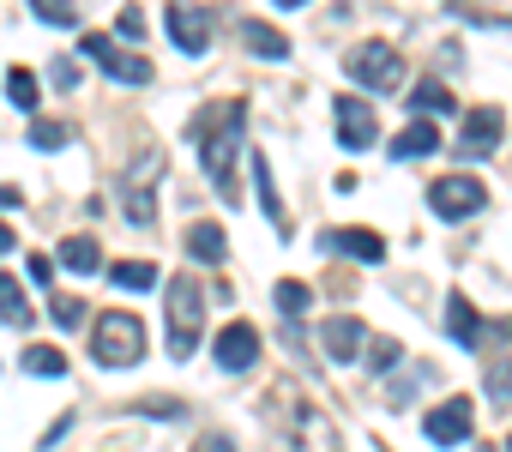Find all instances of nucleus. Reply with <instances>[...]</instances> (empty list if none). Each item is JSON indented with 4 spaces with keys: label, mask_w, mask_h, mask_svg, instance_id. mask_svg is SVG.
<instances>
[{
    "label": "nucleus",
    "mask_w": 512,
    "mask_h": 452,
    "mask_svg": "<svg viewBox=\"0 0 512 452\" xmlns=\"http://www.w3.org/2000/svg\"><path fill=\"white\" fill-rule=\"evenodd\" d=\"M115 31H121L127 43H139V37H145V13H139V7H121V19H115Z\"/></svg>",
    "instance_id": "nucleus-33"
},
{
    "label": "nucleus",
    "mask_w": 512,
    "mask_h": 452,
    "mask_svg": "<svg viewBox=\"0 0 512 452\" xmlns=\"http://www.w3.org/2000/svg\"><path fill=\"white\" fill-rule=\"evenodd\" d=\"M404 103H410L416 115H422V109H428V115H446V109H452V91H446V85H434V79H422Z\"/></svg>",
    "instance_id": "nucleus-24"
},
{
    "label": "nucleus",
    "mask_w": 512,
    "mask_h": 452,
    "mask_svg": "<svg viewBox=\"0 0 512 452\" xmlns=\"http://www.w3.org/2000/svg\"><path fill=\"white\" fill-rule=\"evenodd\" d=\"M320 254H344V260H356V266H380V260H386V242H380L374 230H326V236H320Z\"/></svg>",
    "instance_id": "nucleus-14"
},
{
    "label": "nucleus",
    "mask_w": 512,
    "mask_h": 452,
    "mask_svg": "<svg viewBox=\"0 0 512 452\" xmlns=\"http://www.w3.org/2000/svg\"><path fill=\"white\" fill-rule=\"evenodd\" d=\"M0 320H13V326H25V320H31L25 290H19V278H7V272H0Z\"/></svg>",
    "instance_id": "nucleus-25"
},
{
    "label": "nucleus",
    "mask_w": 512,
    "mask_h": 452,
    "mask_svg": "<svg viewBox=\"0 0 512 452\" xmlns=\"http://www.w3.org/2000/svg\"><path fill=\"white\" fill-rule=\"evenodd\" d=\"M446 326H452V344H464V350H470V344H482V332H488V326H482V314H476L464 296H452V302H446Z\"/></svg>",
    "instance_id": "nucleus-18"
},
{
    "label": "nucleus",
    "mask_w": 512,
    "mask_h": 452,
    "mask_svg": "<svg viewBox=\"0 0 512 452\" xmlns=\"http://www.w3.org/2000/svg\"><path fill=\"white\" fill-rule=\"evenodd\" d=\"M506 452H512V434H506Z\"/></svg>",
    "instance_id": "nucleus-41"
},
{
    "label": "nucleus",
    "mask_w": 512,
    "mask_h": 452,
    "mask_svg": "<svg viewBox=\"0 0 512 452\" xmlns=\"http://www.w3.org/2000/svg\"><path fill=\"white\" fill-rule=\"evenodd\" d=\"M470 428H476L470 398H446V404L428 410V422H422V434H428L434 446H458V440H470Z\"/></svg>",
    "instance_id": "nucleus-13"
},
{
    "label": "nucleus",
    "mask_w": 512,
    "mask_h": 452,
    "mask_svg": "<svg viewBox=\"0 0 512 452\" xmlns=\"http://www.w3.org/2000/svg\"><path fill=\"white\" fill-rule=\"evenodd\" d=\"M187 254H193L199 266H223L229 242H223V230H217V223H193V230H187Z\"/></svg>",
    "instance_id": "nucleus-19"
},
{
    "label": "nucleus",
    "mask_w": 512,
    "mask_h": 452,
    "mask_svg": "<svg viewBox=\"0 0 512 452\" xmlns=\"http://www.w3.org/2000/svg\"><path fill=\"white\" fill-rule=\"evenodd\" d=\"M362 320H350V314H338V320H326V332H320V344H326V356L332 362H350V356H362Z\"/></svg>",
    "instance_id": "nucleus-16"
},
{
    "label": "nucleus",
    "mask_w": 512,
    "mask_h": 452,
    "mask_svg": "<svg viewBox=\"0 0 512 452\" xmlns=\"http://www.w3.org/2000/svg\"><path fill=\"white\" fill-rule=\"evenodd\" d=\"M67 139H73V133H67L61 121H31V145H37V151H61Z\"/></svg>",
    "instance_id": "nucleus-30"
},
{
    "label": "nucleus",
    "mask_w": 512,
    "mask_h": 452,
    "mask_svg": "<svg viewBox=\"0 0 512 452\" xmlns=\"http://www.w3.org/2000/svg\"><path fill=\"white\" fill-rule=\"evenodd\" d=\"M272 302L296 320V314H308V284L302 278H278V290H272Z\"/></svg>",
    "instance_id": "nucleus-28"
},
{
    "label": "nucleus",
    "mask_w": 512,
    "mask_h": 452,
    "mask_svg": "<svg viewBox=\"0 0 512 452\" xmlns=\"http://www.w3.org/2000/svg\"><path fill=\"white\" fill-rule=\"evenodd\" d=\"M61 266L79 272V278H91V272H103V248H97L91 236H67V242H61Z\"/></svg>",
    "instance_id": "nucleus-20"
},
{
    "label": "nucleus",
    "mask_w": 512,
    "mask_h": 452,
    "mask_svg": "<svg viewBox=\"0 0 512 452\" xmlns=\"http://www.w3.org/2000/svg\"><path fill=\"white\" fill-rule=\"evenodd\" d=\"M25 272H31V284H49V278H55V260H49V254H31Z\"/></svg>",
    "instance_id": "nucleus-36"
},
{
    "label": "nucleus",
    "mask_w": 512,
    "mask_h": 452,
    "mask_svg": "<svg viewBox=\"0 0 512 452\" xmlns=\"http://www.w3.org/2000/svg\"><path fill=\"white\" fill-rule=\"evenodd\" d=\"M187 452H235V440H229V434H199Z\"/></svg>",
    "instance_id": "nucleus-34"
},
{
    "label": "nucleus",
    "mask_w": 512,
    "mask_h": 452,
    "mask_svg": "<svg viewBox=\"0 0 512 452\" xmlns=\"http://www.w3.org/2000/svg\"><path fill=\"white\" fill-rule=\"evenodd\" d=\"M476 452H488V446H476Z\"/></svg>",
    "instance_id": "nucleus-42"
},
{
    "label": "nucleus",
    "mask_w": 512,
    "mask_h": 452,
    "mask_svg": "<svg viewBox=\"0 0 512 452\" xmlns=\"http://www.w3.org/2000/svg\"><path fill=\"white\" fill-rule=\"evenodd\" d=\"M49 314H55V326H79V320H85L79 296H55V302H49Z\"/></svg>",
    "instance_id": "nucleus-32"
},
{
    "label": "nucleus",
    "mask_w": 512,
    "mask_h": 452,
    "mask_svg": "<svg viewBox=\"0 0 512 452\" xmlns=\"http://www.w3.org/2000/svg\"><path fill=\"white\" fill-rule=\"evenodd\" d=\"M344 67H350V79L356 85H368V91H404V61H398V49H386V43H362V49H350L344 55Z\"/></svg>",
    "instance_id": "nucleus-5"
},
{
    "label": "nucleus",
    "mask_w": 512,
    "mask_h": 452,
    "mask_svg": "<svg viewBox=\"0 0 512 452\" xmlns=\"http://www.w3.org/2000/svg\"><path fill=\"white\" fill-rule=\"evenodd\" d=\"M7 97H13L19 109H37V79H31V67H13V73H7Z\"/></svg>",
    "instance_id": "nucleus-29"
},
{
    "label": "nucleus",
    "mask_w": 512,
    "mask_h": 452,
    "mask_svg": "<svg viewBox=\"0 0 512 452\" xmlns=\"http://www.w3.org/2000/svg\"><path fill=\"white\" fill-rule=\"evenodd\" d=\"M49 79H55L61 91H73V85H79V67H73V61H55V67H49Z\"/></svg>",
    "instance_id": "nucleus-35"
},
{
    "label": "nucleus",
    "mask_w": 512,
    "mask_h": 452,
    "mask_svg": "<svg viewBox=\"0 0 512 452\" xmlns=\"http://www.w3.org/2000/svg\"><path fill=\"white\" fill-rule=\"evenodd\" d=\"M211 356H217L223 374H247L253 362H260V332H253L247 320H229V326L211 338Z\"/></svg>",
    "instance_id": "nucleus-10"
},
{
    "label": "nucleus",
    "mask_w": 512,
    "mask_h": 452,
    "mask_svg": "<svg viewBox=\"0 0 512 452\" xmlns=\"http://www.w3.org/2000/svg\"><path fill=\"white\" fill-rule=\"evenodd\" d=\"M109 284L115 290H151L157 284V266L151 260H121V266H109Z\"/></svg>",
    "instance_id": "nucleus-22"
},
{
    "label": "nucleus",
    "mask_w": 512,
    "mask_h": 452,
    "mask_svg": "<svg viewBox=\"0 0 512 452\" xmlns=\"http://www.w3.org/2000/svg\"><path fill=\"white\" fill-rule=\"evenodd\" d=\"M482 199H488V187H482L476 175H440V181L428 187V205H434V217H446V223L482 211Z\"/></svg>",
    "instance_id": "nucleus-9"
},
{
    "label": "nucleus",
    "mask_w": 512,
    "mask_h": 452,
    "mask_svg": "<svg viewBox=\"0 0 512 452\" xmlns=\"http://www.w3.org/2000/svg\"><path fill=\"white\" fill-rule=\"evenodd\" d=\"M163 302H169V356L187 362V356L205 344V284L175 278V284L163 290Z\"/></svg>",
    "instance_id": "nucleus-3"
},
{
    "label": "nucleus",
    "mask_w": 512,
    "mask_h": 452,
    "mask_svg": "<svg viewBox=\"0 0 512 452\" xmlns=\"http://www.w3.org/2000/svg\"><path fill=\"white\" fill-rule=\"evenodd\" d=\"M482 386H488V398H494V404H512V356H488Z\"/></svg>",
    "instance_id": "nucleus-23"
},
{
    "label": "nucleus",
    "mask_w": 512,
    "mask_h": 452,
    "mask_svg": "<svg viewBox=\"0 0 512 452\" xmlns=\"http://www.w3.org/2000/svg\"><path fill=\"white\" fill-rule=\"evenodd\" d=\"M85 61H97L115 85H151V61L145 55H133V49H121L115 37H103V31H85Z\"/></svg>",
    "instance_id": "nucleus-6"
},
{
    "label": "nucleus",
    "mask_w": 512,
    "mask_h": 452,
    "mask_svg": "<svg viewBox=\"0 0 512 452\" xmlns=\"http://www.w3.org/2000/svg\"><path fill=\"white\" fill-rule=\"evenodd\" d=\"M25 374H49V380H55V374H67V356H61L55 344H31V350H25Z\"/></svg>",
    "instance_id": "nucleus-26"
},
{
    "label": "nucleus",
    "mask_w": 512,
    "mask_h": 452,
    "mask_svg": "<svg viewBox=\"0 0 512 452\" xmlns=\"http://www.w3.org/2000/svg\"><path fill=\"white\" fill-rule=\"evenodd\" d=\"M91 356H97L103 368H133V362L145 356V326H139V314H127V308L97 314V326H91Z\"/></svg>",
    "instance_id": "nucleus-4"
},
{
    "label": "nucleus",
    "mask_w": 512,
    "mask_h": 452,
    "mask_svg": "<svg viewBox=\"0 0 512 452\" xmlns=\"http://www.w3.org/2000/svg\"><path fill=\"white\" fill-rule=\"evenodd\" d=\"M13 242H19V236L7 230V223H0V254H13Z\"/></svg>",
    "instance_id": "nucleus-39"
},
{
    "label": "nucleus",
    "mask_w": 512,
    "mask_h": 452,
    "mask_svg": "<svg viewBox=\"0 0 512 452\" xmlns=\"http://www.w3.org/2000/svg\"><path fill=\"white\" fill-rule=\"evenodd\" d=\"M398 356H404V344H398V338H374V344H368V368H374V374L398 368Z\"/></svg>",
    "instance_id": "nucleus-31"
},
{
    "label": "nucleus",
    "mask_w": 512,
    "mask_h": 452,
    "mask_svg": "<svg viewBox=\"0 0 512 452\" xmlns=\"http://www.w3.org/2000/svg\"><path fill=\"white\" fill-rule=\"evenodd\" d=\"M332 121H338V145L344 151H368L380 139V115L368 97H332Z\"/></svg>",
    "instance_id": "nucleus-8"
},
{
    "label": "nucleus",
    "mask_w": 512,
    "mask_h": 452,
    "mask_svg": "<svg viewBox=\"0 0 512 452\" xmlns=\"http://www.w3.org/2000/svg\"><path fill=\"white\" fill-rule=\"evenodd\" d=\"M278 398H284V416H278V434H272V452H344V440H338V428L320 416V410H308V404H296L284 386H278Z\"/></svg>",
    "instance_id": "nucleus-2"
},
{
    "label": "nucleus",
    "mask_w": 512,
    "mask_h": 452,
    "mask_svg": "<svg viewBox=\"0 0 512 452\" xmlns=\"http://www.w3.org/2000/svg\"><path fill=\"white\" fill-rule=\"evenodd\" d=\"M241 127H247V103H241V97L199 109L193 127H187V139L199 145V163H205V175H211V187H217L223 199H235V151H241Z\"/></svg>",
    "instance_id": "nucleus-1"
},
{
    "label": "nucleus",
    "mask_w": 512,
    "mask_h": 452,
    "mask_svg": "<svg viewBox=\"0 0 512 452\" xmlns=\"http://www.w3.org/2000/svg\"><path fill=\"white\" fill-rule=\"evenodd\" d=\"M139 410H145V416H181V404H175V398H145Z\"/></svg>",
    "instance_id": "nucleus-37"
},
{
    "label": "nucleus",
    "mask_w": 512,
    "mask_h": 452,
    "mask_svg": "<svg viewBox=\"0 0 512 452\" xmlns=\"http://www.w3.org/2000/svg\"><path fill=\"white\" fill-rule=\"evenodd\" d=\"M13 205H25V193L19 187H0V211H13Z\"/></svg>",
    "instance_id": "nucleus-38"
},
{
    "label": "nucleus",
    "mask_w": 512,
    "mask_h": 452,
    "mask_svg": "<svg viewBox=\"0 0 512 452\" xmlns=\"http://www.w3.org/2000/svg\"><path fill=\"white\" fill-rule=\"evenodd\" d=\"M500 133H506V115H500L494 103L470 109V115H464V139H458V157H464V163H470V157H476V163H482V157H494V151H500Z\"/></svg>",
    "instance_id": "nucleus-11"
},
{
    "label": "nucleus",
    "mask_w": 512,
    "mask_h": 452,
    "mask_svg": "<svg viewBox=\"0 0 512 452\" xmlns=\"http://www.w3.org/2000/svg\"><path fill=\"white\" fill-rule=\"evenodd\" d=\"M428 151H440V133H434V121H410V127L392 139V157H398V163H416V157H428Z\"/></svg>",
    "instance_id": "nucleus-17"
},
{
    "label": "nucleus",
    "mask_w": 512,
    "mask_h": 452,
    "mask_svg": "<svg viewBox=\"0 0 512 452\" xmlns=\"http://www.w3.org/2000/svg\"><path fill=\"white\" fill-rule=\"evenodd\" d=\"M169 37L181 55H205L211 49V13L193 7V0H169Z\"/></svg>",
    "instance_id": "nucleus-12"
},
{
    "label": "nucleus",
    "mask_w": 512,
    "mask_h": 452,
    "mask_svg": "<svg viewBox=\"0 0 512 452\" xmlns=\"http://www.w3.org/2000/svg\"><path fill=\"white\" fill-rule=\"evenodd\" d=\"M31 13H37L43 25H61V31L79 25V7H73V0H31Z\"/></svg>",
    "instance_id": "nucleus-27"
},
{
    "label": "nucleus",
    "mask_w": 512,
    "mask_h": 452,
    "mask_svg": "<svg viewBox=\"0 0 512 452\" xmlns=\"http://www.w3.org/2000/svg\"><path fill=\"white\" fill-rule=\"evenodd\" d=\"M278 7H308V0H278Z\"/></svg>",
    "instance_id": "nucleus-40"
},
{
    "label": "nucleus",
    "mask_w": 512,
    "mask_h": 452,
    "mask_svg": "<svg viewBox=\"0 0 512 452\" xmlns=\"http://www.w3.org/2000/svg\"><path fill=\"white\" fill-rule=\"evenodd\" d=\"M235 37H241L253 55H260V61H284V55H290V37H284V31H272L266 19H241V25H235Z\"/></svg>",
    "instance_id": "nucleus-15"
},
{
    "label": "nucleus",
    "mask_w": 512,
    "mask_h": 452,
    "mask_svg": "<svg viewBox=\"0 0 512 452\" xmlns=\"http://www.w3.org/2000/svg\"><path fill=\"white\" fill-rule=\"evenodd\" d=\"M157 175H163V151L151 145L139 157V175H127V187H121V211H127V223H139V230H151V223H157V199H151V181Z\"/></svg>",
    "instance_id": "nucleus-7"
},
{
    "label": "nucleus",
    "mask_w": 512,
    "mask_h": 452,
    "mask_svg": "<svg viewBox=\"0 0 512 452\" xmlns=\"http://www.w3.org/2000/svg\"><path fill=\"white\" fill-rule=\"evenodd\" d=\"M253 181H260V199H266V217L278 223V230H290V211H284V199H278V187H272V157H266V151H253Z\"/></svg>",
    "instance_id": "nucleus-21"
}]
</instances>
